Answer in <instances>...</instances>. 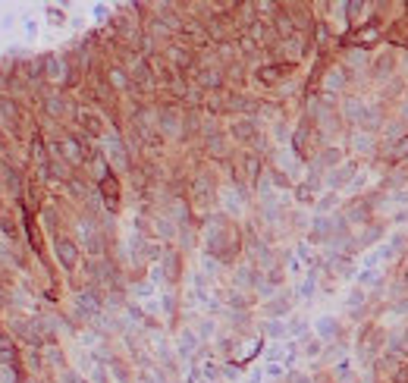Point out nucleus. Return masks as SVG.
Instances as JSON below:
<instances>
[{"instance_id":"f257e3e1","label":"nucleus","mask_w":408,"mask_h":383,"mask_svg":"<svg viewBox=\"0 0 408 383\" xmlns=\"http://www.w3.org/2000/svg\"><path fill=\"white\" fill-rule=\"evenodd\" d=\"M57 258H60L63 267H75V261H79V251H75V245L69 239H57Z\"/></svg>"},{"instance_id":"7ed1b4c3","label":"nucleus","mask_w":408,"mask_h":383,"mask_svg":"<svg viewBox=\"0 0 408 383\" xmlns=\"http://www.w3.org/2000/svg\"><path fill=\"white\" fill-rule=\"evenodd\" d=\"M16 116V107L6 104V101H0V120H13Z\"/></svg>"},{"instance_id":"f03ea898","label":"nucleus","mask_w":408,"mask_h":383,"mask_svg":"<svg viewBox=\"0 0 408 383\" xmlns=\"http://www.w3.org/2000/svg\"><path fill=\"white\" fill-rule=\"evenodd\" d=\"M101 189H104V198H107V208L116 210V204H120V185H116L113 176H107L104 182H101Z\"/></svg>"}]
</instances>
